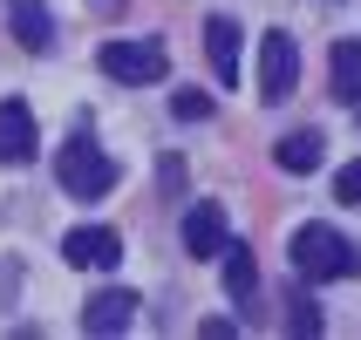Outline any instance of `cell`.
<instances>
[{"label":"cell","mask_w":361,"mask_h":340,"mask_svg":"<svg viewBox=\"0 0 361 340\" xmlns=\"http://www.w3.org/2000/svg\"><path fill=\"white\" fill-rule=\"evenodd\" d=\"M204 55H212L219 89H239V20H232V14H212V20H204Z\"/></svg>","instance_id":"ba28073f"},{"label":"cell","mask_w":361,"mask_h":340,"mask_svg":"<svg viewBox=\"0 0 361 340\" xmlns=\"http://www.w3.org/2000/svg\"><path fill=\"white\" fill-rule=\"evenodd\" d=\"M327 82H334V102H348V109L361 102V41H334V55H327Z\"/></svg>","instance_id":"4fadbf2b"},{"label":"cell","mask_w":361,"mask_h":340,"mask_svg":"<svg viewBox=\"0 0 361 340\" xmlns=\"http://www.w3.org/2000/svg\"><path fill=\"white\" fill-rule=\"evenodd\" d=\"M171 116H178V122H204V116H212V96H198V89H178V96H171Z\"/></svg>","instance_id":"5bb4252c"},{"label":"cell","mask_w":361,"mask_h":340,"mask_svg":"<svg viewBox=\"0 0 361 340\" xmlns=\"http://www.w3.org/2000/svg\"><path fill=\"white\" fill-rule=\"evenodd\" d=\"M286 334H321V306L307 300V293L293 300V313H286Z\"/></svg>","instance_id":"9a60e30c"},{"label":"cell","mask_w":361,"mask_h":340,"mask_svg":"<svg viewBox=\"0 0 361 340\" xmlns=\"http://www.w3.org/2000/svg\"><path fill=\"white\" fill-rule=\"evenodd\" d=\"M157 177H164V191L178 198V191H184V163H178V157H164V170H157Z\"/></svg>","instance_id":"e0dca14e"},{"label":"cell","mask_w":361,"mask_h":340,"mask_svg":"<svg viewBox=\"0 0 361 340\" xmlns=\"http://www.w3.org/2000/svg\"><path fill=\"white\" fill-rule=\"evenodd\" d=\"M334 198H341V204H361V157H355V163H341V177H334Z\"/></svg>","instance_id":"2e32d148"},{"label":"cell","mask_w":361,"mask_h":340,"mask_svg":"<svg viewBox=\"0 0 361 340\" xmlns=\"http://www.w3.org/2000/svg\"><path fill=\"white\" fill-rule=\"evenodd\" d=\"M293 89H300V41L286 27H273V34H259V102L280 109Z\"/></svg>","instance_id":"3957f363"},{"label":"cell","mask_w":361,"mask_h":340,"mask_svg":"<svg viewBox=\"0 0 361 340\" xmlns=\"http://www.w3.org/2000/svg\"><path fill=\"white\" fill-rule=\"evenodd\" d=\"M355 116H361V102H355Z\"/></svg>","instance_id":"ac0fdd59"},{"label":"cell","mask_w":361,"mask_h":340,"mask_svg":"<svg viewBox=\"0 0 361 340\" xmlns=\"http://www.w3.org/2000/svg\"><path fill=\"white\" fill-rule=\"evenodd\" d=\"M219 259H225V300L252 313V293H259V259H252L245 245H232V239H225V252H219Z\"/></svg>","instance_id":"7c38bea8"},{"label":"cell","mask_w":361,"mask_h":340,"mask_svg":"<svg viewBox=\"0 0 361 340\" xmlns=\"http://www.w3.org/2000/svg\"><path fill=\"white\" fill-rule=\"evenodd\" d=\"M55 177H61V191H68V198H102V191H116V157H109V150H96V143L89 137H68L55 150Z\"/></svg>","instance_id":"7a4b0ae2"},{"label":"cell","mask_w":361,"mask_h":340,"mask_svg":"<svg viewBox=\"0 0 361 340\" xmlns=\"http://www.w3.org/2000/svg\"><path fill=\"white\" fill-rule=\"evenodd\" d=\"M321 157H327V137H321V130H286V137L273 143V163H280V170H293V177L321 170Z\"/></svg>","instance_id":"8fae6325"},{"label":"cell","mask_w":361,"mask_h":340,"mask_svg":"<svg viewBox=\"0 0 361 340\" xmlns=\"http://www.w3.org/2000/svg\"><path fill=\"white\" fill-rule=\"evenodd\" d=\"M7 27H14V41L27 55H48V48H55V14H48L41 0H7Z\"/></svg>","instance_id":"30bf717a"},{"label":"cell","mask_w":361,"mask_h":340,"mask_svg":"<svg viewBox=\"0 0 361 340\" xmlns=\"http://www.w3.org/2000/svg\"><path fill=\"white\" fill-rule=\"evenodd\" d=\"M225 239H232V225H225V204H191V211H184V252H191V259H219L225 252Z\"/></svg>","instance_id":"52a82bcc"},{"label":"cell","mask_w":361,"mask_h":340,"mask_svg":"<svg viewBox=\"0 0 361 340\" xmlns=\"http://www.w3.org/2000/svg\"><path fill=\"white\" fill-rule=\"evenodd\" d=\"M96 68L109 82H164L171 75V55H164V41H102V55H96Z\"/></svg>","instance_id":"277c9868"},{"label":"cell","mask_w":361,"mask_h":340,"mask_svg":"<svg viewBox=\"0 0 361 340\" xmlns=\"http://www.w3.org/2000/svg\"><path fill=\"white\" fill-rule=\"evenodd\" d=\"M137 293H123V286H109V293H96V300H89V306H82V334H102V340H109V334H123V327H130V320H137Z\"/></svg>","instance_id":"9c48e42d"},{"label":"cell","mask_w":361,"mask_h":340,"mask_svg":"<svg viewBox=\"0 0 361 340\" xmlns=\"http://www.w3.org/2000/svg\"><path fill=\"white\" fill-rule=\"evenodd\" d=\"M61 259L75 265V272H109V265L123 259V239L109 225H75V232L61 239Z\"/></svg>","instance_id":"5b68a950"},{"label":"cell","mask_w":361,"mask_h":340,"mask_svg":"<svg viewBox=\"0 0 361 340\" xmlns=\"http://www.w3.org/2000/svg\"><path fill=\"white\" fill-rule=\"evenodd\" d=\"M35 150H41L35 109H27L20 96H7L0 102V163H35Z\"/></svg>","instance_id":"8992f818"},{"label":"cell","mask_w":361,"mask_h":340,"mask_svg":"<svg viewBox=\"0 0 361 340\" xmlns=\"http://www.w3.org/2000/svg\"><path fill=\"white\" fill-rule=\"evenodd\" d=\"M286 259H293L300 279L327 286V279H355V272H361V245L341 239L334 225H300V232L286 239Z\"/></svg>","instance_id":"6da1fadb"}]
</instances>
